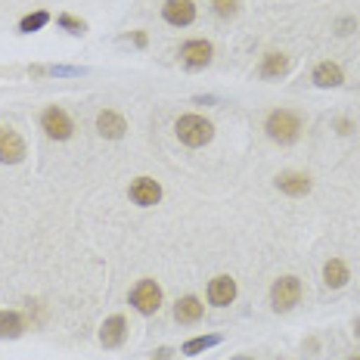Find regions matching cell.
Returning <instances> with one entry per match:
<instances>
[{
    "label": "cell",
    "instance_id": "cell-20",
    "mask_svg": "<svg viewBox=\"0 0 360 360\" xmlns=\"http://www.w3.org/2000/svg\"><path fill=\"white\" fill-rule=\"evenodd\" d=\"M221 345V335H199V339H190L184 345V354H202V351Z\"/></svg>",
    "mask_w": 360,
    "mask_h": 360
},
{
    "label": "cell",
    "instance_id": "cell-24",
    "mask_svg": "<svg viewBox=\"0 0 360 360\" xmlns=\"http://www.w3.org/2000/svg\"><path fill=\"white\" fill-rule=\"evenodd\" d=\"M351 25H354V22H351V19H345V22H339V34H348V28Z\"/></svg>",
    "mask_w": 360,
    "mask_h": 360
},
{
    "label": "cell",
    "instance_id": "cell-2",
    "mask_svg": "<svg viewBox=\"0 0 360 360\" xmlns=\"http://www.w3.org/2000/svg\"><path fill=\"white\" fill-rule=\"evenodd\" d=\"M177 137H180V143L196 149V146L212 143L214 127H212L208 118H202V115H184V118H177Z\"/></svg>",
    "mask_w": 360,
    "mask_h": 360
},
{
    "label": "cell",
    "instance_id": "cell-17",
    "mask_svg": "<svg viewBox=\"0 0 360 360\" xmlns=\"http://www.w3.org/2000/svg\"><path fill=\"white\" fill-rule=\"evenodd\" d=\"M25 323H22L19 314L13 311H0V339H19Z\"/></svg>",
    "mask_w": 360,
    "mask_h": 360
},
{
    "label": "cell",
    "instance_id": "cell-5",
    "mask_svg": "<svg viewBox=\"0 0 360 360\" xmlns=\"http://www.w3.org/2000/svg\"><path fill=\"white\" fill-rule=\"evenodd\" d=\"M41 127H44V134H47L50 140H69L72 131H75V127H72V118L65 115V109H59V106L44 109Z\"/></svg>",
    "mask_w": 360,
    "mask_h": 360
},
{
    "label": "cell",
    "instance_id": "cell-15",
    "mask_svg": "<svg viewBox=\"0 0 360 360\" xmlns=\"http://www.w3.org/2000/svg\"><path fill=\"white\" fill-rule=\"evenodd\" d=\"M342 69L335 63H320L317 69H314V84L317 87H339L342 84Z\"/></svg>",
    "mask_w": 360,
    "mask_h": 360
},
{
    "label": "cell",
    "instance_id": "cell-3",
    "mask_svg": "<svg viewBox=\"0 0 360 360\" xmlns=\"http://www.w3.org/2000/svg\"><path fill=\"white\" fill-rule=\"evenodd\" d=\"M131 304L137 307L143 317H149V314H155L162 307V289L155 286L153 280H140L137 286L131 289Z\"/></svg>",
    "mask_w": 360,
    "mask_h": 360
},
{
    "label": "cell",
    "instance_id": "cell-18",
    "mask_svg": "<svg viewBox=\"0 0 360 360\" xmlns=\"http://www.w3.org/2000/svg\"><path fill=\"white\" fill-rule=\"evenodd\" d=\"M286 72H289V56H283V53L264 56V65H261V78H283Z\"/></svg>",
    "mask_w": 360,
    "mask_h": 360
},
{
    "label": "cell",
    "instance_id": "cell-4",
    "mask_svg": "<svg viewBox=\"0 0 360 360\" xmlns=\"http://www.w3.org/2000/svg\"><path fill=\"white\" fill-rule=\"evenodd\" d=\"M298 298H302V283L295 276H283L270 289V302H274L276 311H292L298 304Z\"/></svg>",
    "mask_w": 360,
    "mask_h": 360
},
{
    "label": "cell",
    "instance_id": "cell-21",
    "mask_svg": "<svg viewBox=\"0 0 360 360\" xmlns=\"http://www.w3.org/2000/svg\"><path fill=\"white\" fill-rule=\"evenodd\" d=\"M212 6H214V13L221 19H230V16H236L239 0H212Z\"/></svg>",
    "mask_w": 360,
    "mask_h": 360
},
{
    "label": "cell",
    "instance_id": "cell-8",
    "mask_svg": "<svg viewBox=\"0 0 360 360\" xmlns=\"http://www.w3.org/2000/svg\"><path fill=\"white\" fill-rule=\"evenodd\" d=\"M212 44L208 41H186L184 47H180V59H184L186 69H205L208 63H212Z\"/></svg>",
    "mask_w": 360,
    "mask_h": 360
},
{
    "label": "cell",
    "instance_id": "cell-6",
    "mask_svg": "<svg viewBox=\"0 0 360 360\" xmlns=\"http://www.w3.org/2000/svg\"><path fill=\"white\" fill-rule=\"evenodd\" d=\"M22 159H25V140L13 127H0V162L19 165Z\"/></svg>",
    "mask_w": 360,
    "mask_h": 360
},
{
    "label": "cell",
    "instance_id": "cell-23",
    "mask_svg": "<svg viewBox=\"0 0 360 360\" xmlns=\"http://www.w3.org/2000/svg\"><path fill=\"white\" fill-rule=\"evenodd\" d=\"M171 357V348H159V351H155V357L153 360H168Z\"/></svg>",
    "mask_w": 360,
    "mask_h": 360
},
{
    "label": "cell",
    "instance_id": "cell-10",
    "mask_svg": "<svg viewBox=\"0 0 360 360\" xmlns=\"http://www.w3.org/2000/svg\"><path fill=\"white\" fill-rule=\"evenodd\" d=\"M233 298H236V283L230 280V276H214V280L208 283V302L214 307H227Z\"/></svg>",
    "mask_w": 360,
    "mask_h": 360
},
{
    "label": "cell",
    "instance_id": "cell-14",
    "mask_svg": "<svg viewBox=\"0 0 360 360\" xmlns=\"http://www.w3.org/2000/svg\"><path fill=\"white\" fill-rule=\"evenodd\" d=\"M202 302L199 298H193V295H186V298H180L177 307H174V317H177V323H184V326H190V323H196V320H202Z\"/></svg>",
    "mask_w": 360,
    "mask_h": 360
},
{
    "label": "cell",
    "instance_id": "cell-16",
    "mask_svg": "<svg viewBox=\"0 0 360 360\" xmlns=\"http://www.w3.org/2000/svg\"><path fill=\"white\" fill-rule=\"evenodd\" d=\"M323 280H326V286L329 289H342L345 283H348V264L339 258H333V261H326V267H323Z\"/></svg>",
    "mask_w": 360,
    "mask_h": 360
},
{
    "label": "cell",
    "instance_id": "cell-19",
    "mask_svg": "<svg viewBox=\"0 0 360 360\" xmlns=\"http://www.w3.org/2000/svg\"><path fill=\"white\" fill-rule=\"evenodd\" d=\"M50 22V13H44V10H37V13H32V16H25L19 22V32L22 34H32V32H41L44 25Z\"/></svg>",
    "mask_w": 360,
    "mask_h": 360
},
{
    "label": "cell",
    "instance_id": "cell-13",
    "mask_svg": "<svg viewBox=\"0 0 360 360\" xmlns=\"http://www.w3.org/2000/svg\"><path fill=\"white\" fill-rule=\"evenodd\" d=\"M124 329H127L124 317H109L106 323L100 326V342L106 345V348H118V345L124 342Z\"/></svg>",
    "mask_w": 360,
    "mask_h": 360
},
{
    "label": "cell",
    "instance_id": "cell-1",
    "mask_svg": "<svg viewBox=\"0 0 360 360\" xmlns=\"http://www.w3.org/2000/svg\"><path fill=\"white\" fill-rule=\"evenodd\" d=\"M298 134H302V118H298L295 112L276 109V112H270L267 115V137L274 140V143L289 146V143H295L298 140Z\"/></svg>",
    "mask_w": 360,
    "mask_h": 360
},
{
    "label": "cell",
    "instance_id": "cell-25",
    "mask_svg": "<svg viewBox=\"0 0 360 360\" xmlns=\"http://www.w3.org/2000/svg\"><path fill=\"white\" fill-rule=\"evenodd\" d=\"M134 41H137V47H146V34L137 32V34H134Z\"/></svg>",
    "mask_w": 360,
    "mask_h": 360
},
{
    "label": "cell",
    "instance_id": "cell-27",
    "mask_svg": "<svg viewBox=\"0 0 360 360\" xmlns=\"http://www.w3.org/2000/svg\"><path fill=\"white\" fill-rule=\"evenodd\" d=\"M233 360H252V357H233Z\"/></svg>",
    "mask_w": 360,
    "mask_h": 360
},
{
    "label": "cell",
    "instance_id": "cell-26",
    "mask_svg": "<svg viewBox=\"0 0 360 360\" xmlns=\"http://www.w3.org/2000/svg\"><path fill=\"white\" fill-rule=\"evenodd\" d=\"M339 131H342V134H348V131H351V122H345V118H342V122H339Z\"/></svg>",
    "mask_w": 360,
    "mask_h": 360
},
{
    "label": "cell",
    "instance_id": "cell-28",
    "mask_svg": "<svg viewBox=\"0 0 360 360\" xmlns=\"http://www.w3.org/2000/svg\"><path fill=\"white\" fill-rule=\"evenodd\" d=\"M351 360H360V357H351Z\"/></svg>",
    "mask_w": 360,
    "mask_h": 360
},
{
    "label": "cell",
    "instance_id": "cell-9",
    "mask_svg": "<svg viewBox=\"0 0 360 360\" xmlns=\"http://www.w3.org/2000/svg\"><path fill=\"white\" fill-rule=\"evenodd\" d=\"M131 199L137 202V205L149 208V205H155V202L162 199V186L155 184L153 177H137V180L131 184Z\"/></svg>",
    "mask_w": 360,
    "mask_h": 360
},
{
    "label": "cell",
    "instance_id": "cell-11",
    "mask_svg": "<svg viewBox=\"0 0 360 360\" xmlns=\"http://www.w3.org/2000/svg\"><path fill=\"white\" fill-rule=\"evenodd\" d=\"M96 131H100L106 140H122L124 131H127V124H124V118L118 115V112L106 109V112H100V115H96Z\"/></svg>",
    "mask_w": 360,
    "mask_h": 360
},
{
    "label": "cell",
    "instance_id": "cell-22",
    "mask_svg": "<svg viewBox=\"0 0 360 360\" xmlns=\"http://www.w3.org/2000/svg\"><path fill=\"white\" fill-rule=\"evenodd\" d=\"M59 25H63L65 32H72V34H84V22L75 19V16H59Z\"/></svg>",
    "mask_w": 360,
    "mask_h": 360
},
{
    "label": "cell",
    "instance_id": "cell-12",
    "mask_svg": "<svg viewBox=\"0 0 360 360\" xmlns=\"http://www.w3.org/2000/svg\"><path fill=\"white\" fill-rule=\"evenodd\" d=\"M276 186H280L286 196H304V193H311V177L298 174V171H286V174L276 177Z\"/></svg>",
    "mask_w": 360,
    "mask_h": 360
},
{
    "label": "cell",
    "instance_id": "cell-7",
    "mask_svg": "<svg viewBox=\"0 0 360 360\" xmlns=\"http://www.w3.org/2000/svg\"><path fill=\"white\" fill-rule=\"evenodd\" d=\"M162 16L168 25H193V19H196V4L193 0H168V4L162 6Z\"/></svg>",
    "mask_w": 360,
    "mask_h": 360
}]
</instances>
